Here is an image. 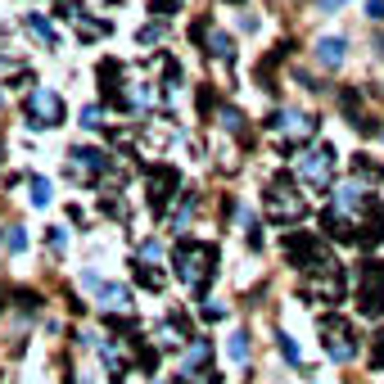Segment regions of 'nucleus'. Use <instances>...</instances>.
<instances>
[{"mask_svg":"<svg viewBox=\"0 0 384 384\" xmlns=\"http://www.w3.org/2000/svg\"><path fill=\"white\" fill-rule=\"evenodd\" d=\"M172 267H177V276L190 285L194 294H208V285H213V276H217V244L177 240V249H172Z\"/></svg>","mask_w":384,"mask_h":384,"instance_id":"nucleus-1","label":"nucleus"},{"mask_svg":"<svg viewBox=\"0 0 384 384\" xmlns=\"http://www.w3.org/2000/svg\"><path fill=\"white\" fill-rule=\"evenodd\" d=\"M263 208H267V221H276V226H294V221L307 217V194H303V185L294 181V172H276V177L267 181Z\"/></svg>","mask_w":384,"mask_h":384,"instance_id":"nucleus-2","label":"nucleus"},{"mask_svg":"<svg viewBox=\"0 0 384 384\" xmlns=\"http://www.w3.org/2000/svg\"><path fill=\"white\" fill-rule=\"evenodd\" d=\"M267 136L280 154H299L307 141H317V118L312 114H290V109H276L267 118Z\"/></svg>","mask_w":384,"mask_h":384,"instance_id":"nucleus-3","label":"nucleus"},{"mask_svg":"<svg viewBox=\"0 0 384 384\" xmlns=\"http://www.w3.org/2000/svg\"><path fill=\"white\" fill-rule=\"evenodd\" d=\"M334 168H339V154H334V145H326V141H317V145H307V150L294 154V181L307 185V190H326L334 181Z\"/></svg>","mask_w":384,"mask_h":384,"instance_id":"nucleus-4","label":"nucleus"},{"mask_svg":"<svg viewBox=\"0 0 384 384\" xmlns=\"http://www.w3.org/2000/svg\"><path fill=\"white\" fill-rule=\"evenodd\" d=\"M285 258L312 276V271H330L334 267V253H330V240H321L317 231H290L285 235Z\"/></svg>","mask_w":384,"mask_h":384,"instance_id":"nucleus-5","label":"nucleus"},{"mask_svg":"<svg viewBox=\"0 0 384 384\" xmlns=\"http://www.w3.org/2000/svg\"><path fill=\"white\" fill-rule=\"evenodd\" d=\"M357 312L371 321L384 317V263L380 258H366L357 267Z\"/></svg>","mask_w":384,"mask_h":384,"instance_id":"nucleus-6","label":"nucleus"},{"mask_svg":"<svg viewBox=\"0 0 384 384\" xmlns=\"http://www.w3.org/2000/svg\"><path fill=\"white\" fill-rule=\"evenodd\" d=\"M23 122H28L32 131H50L64 122V100L50 91V86H36L28 95V104H23Z\"/></svg>","mask_w":384,"mask_h":384,"instance_id":"nucleus-7","label":"nucleus"},{"mask_svg":"<svg viewBox=\"0 0 384 384\" xmlns=\"http://www.w3.org/2000/svg\"><path fill=\"white\" fill-rule=\"evenodd\" d=\"M303 294L312 303H330L339 307L349 299V276H344V267H330V271H312V276H303Z\"/></svg>","mask_w":384,"mask_h":384,"instance_id":"nucleus-8","label":"nucleus"},{"mask_svg":"<svg viewBox=\"0 0 384 384\" xmlns=\"http://www.w3.org/2000/svg\"><path fill=\"white\" fill-rule=\"evenodd\" d=\"M177 194H185L181 190V172L172 168V163H158L150 172V213L154 217H168L172 204H177Z\"/></svg>","mask_w":384,"mask_h":384,"instance_id":"nucleus-9","label":"nucleus"},{"mask_svg":"<svg viewBox=\"0 0 384 384\" xmlns=\"http://www.w3.org/2000/svg\"><path fill=\"white\" fill-rule=\"evenodd\" d=\"M321 344L330 362H353L357 357V334L344 317H321Z\"/></svg>","mask_w":384,"mask_h":384,"instance_id":"nucleus-10","label":"nucleus"},{"mask_svg":"<svg viewBox=\"0 0 384 384\" xmlns=\"http://www.w3.org/2000/svg\"><path fill=\"white\" fill-rule=\"evenodd\" d=\"M68 158H72V172H77V177H86V181H100L104 177V172L109 168H114L118 163V158H109L104 150H95V145H72V150H68Z\"/></svg>","mask_w":384,"mask_h":384,"instance_id":"nucleus-11","label":"nucleus"},{"mask_svg":"<svg viewBox=\"0 0 384 384\" xmlns=\"http://www.w3.org/2000/svg\"><path fill=\"white\" fill-rule=\"evenodd\" d=\"M190 36H194V41H204L213 59H221V64H235V41H231L226 32H217L208 18H199V23H194V28H190Z\"/></svg>","mask_w":384,"mask_h":384,"instance_id":"nucleus-12","label":"nucleus"},{"mask_svg":"<svg viewBox=\"0 0 384 384\" xmlns=\"http://www.w3.org/2000/svg\"><path fill=\"white\" fill-rule=\"evenodd\" d=\"M100 82H104V104L127 109V86H122V64L118 59H104L100 64Z\"/></svg>","mask_w":384,"mask_h":384,"instance_id":"nucleus-13","label":"nucleus"},{"mask_svg":"<svg viewBox=\"0 0 384 384\" xmlns=\"http://www.w3.org/2000/svg\"><path fill=\"white\" fill-rule=\"evenodd\" d=\"M95 303L104 307V312H114V317H127L131 312V290L127 285H100V294H95Z\"/></svg>","mask_w":384,"mask_h":384,"instance_id":"nucleus-14","label":"nucleus"},{"mask_svg":"<svg viewBox=\"0 0 384 384\" xmlns=\"http://www.w3.org/2000/svg\"><path fill=\"white\" fill-rule=\"evenodd\" d=\"M339 109H344V114H349V122H353L357 131H366V136H371V131H380L375 122L366 118V109H362V95H357L353 86H344V91H339Z\"/></svg>","mask_w":384,"mask_h":384,"instance_id":"nucleus-15","label":"nucleus"},{"mask_svg":"<svg viewBox=\"0 0 384 384\" xmlns=\"http://www.w3.org/2000/svg\"><path fill=\"white\" fill-rule=\"evenodd\" d=\"M321 226H326V240H339V244H353L357 240V221L344 217V213H334V208L321 213Z\"/></svg>","mask_w":384,"mask_h":384,"instance_id":"nucleus-16","label":"nucleus"},{"mask_svg":"<svg viewBox=\"0 0 384 384\" xmlns=\"http://www.w3.org/2000/svg\"><path fill=\"white\" fill-rule=\"evenodd\" d=\"M357 244H366V249L384 244V204H371V213L362 217V226H357Z\"/></svg>","mask_w":384,"mask_h":384,"instance_id":"nucleus-17","label":"nucleus"},{"mask_svg":"<svg viewBox=\"0 0 384 384\" xmlns=\"http://www.w3.org/2000/svg\"><path fill=\"white\" fill-rule=\"evenodd\" d=\"M344 55H349V41H344V36H321L317 41V64L321 68H339Z\"/></svg>","mask_w":384,"mask_h":384,"instance_id":"nucleus-18","label":"nucleus"},{"mask_svg":"<svg viewBox=\"0 0 384 384\" xmlns=\"http://www.w3.org/2000/svg\"><path fill=\"white\" fill-rule=\"evenodd\" d=\"M23 28H28V32H32L41 45H50V50L59 45V28H55L50 18H41V14H23Z\"/></svg>","mask_w":384,"mask_h":384,"instance_id":"nucleus-19","label":"nucleus"},{"mask_svg":"<svg viewBox=\"0 0 384 384\" xmlns=\"http://www.w3.org/2000/svg\"><path fill=\"white\" fill-rule=\"evenodd\" d=\"M208 362H213V344H208V339H194L190 349H185V375H194V371H213Z\"/></svg>","mask_w":384,"mask_h":384,"instance_id":"nucleus-20","label":"nucleus"},{"mask_svg":"<svg viewBox=\"0 0 384 384\" xmlns=\"http://www.w3.org/2000/svg\"><path fill=\"white\" fill-rule=\"evenodd\" d=\"M181 339H185V321H181V317H163L154 344H158V349H181Z\"/></svg>","mask_w":384,"mask_h":384,"instance_id":"nucleus-21","label":"nucleus"},{"mask_svg":"<svg viewBox=\"0 0 384 384\" xmlns=\"http://www.w3.org/2000/svg\"><path fill=\"white\" fill-rule=\"evenodd\" d=\"M131 276H136V285H141V290L163 294V271H154L150 263H145V258H136V263H131Z\"/></svg>","mask_w":384,"mask_h":384,"instance_id":"nucleus-22","label":"nucleus"},{"mask_svg":"<svg viewBox=\"0 0 384 384\" xmlns=\"http://www.w3.org/2000/svg\"><path fill=\"white\" fill-rule=\"evenodd\" d=\"M353 172H357V181H380L384 177V168L380 163H371V154H353Z\"/></svg>","mask_w":384,"mask_h":384,"instance_id":"nucleus-23","label":"nucleus"},{"mask_svg":"<svg viewBox=\"0 0 384 384\" xmlns=\"http://www.w3.org/2000/svg\"><path fill=\"white\" fill-rule=\"evenodd\" d=\"M194 208H199V194H181L177 213H172V231H185V221L194 217Z\"/></svg>","mask_w":384,"mask_h":384,"instance_id":"nucleus-24","label":"nucleus"},{"mask_svg":"<svg viewBox=\"0 0 384 384\" xmlns=\"http://www.w3.org/2000/svg\"><path fill=\"white\" fill-rule=\"evenodd\" d=\"M0 244H5L9 253H23V249H28V231H23V226H5V231H0Z\"/></svg>","mask_w":384,"mask_h":384,"instance_id":"nucleus-25","label":"nucleus"},{"mask_svg":"<svg viewBox=\"0 0 384 384\" xmlns=\"http://www.w3.org/2000/svg\"><path fill=\"white\" fill-rule=\"evenodd\" d=\"M231 362H249V334H244V330H235L231 334Z\"/></svg>","mask_w":384,"mask_h":384,"instance_id":"nucleus-26","label":"nucleus"},{"mask_svg":"<svg viewBox=\"0 0 384 384\" xmlns=\"http://www.w3.org/2000/svg\"><path fill=\"white\" fill-rule=\"evenodd\" d=\"M217 118H221V127H226L231 136H244V118H240V109H235V104H226Z\"/></svg>","mask_w":384,"mask_h":384,"instance_id":"nucleus-27","label":"nucleus"},{"mask_svg":"<svg viewBox=\"0 0 384 384\" xmlns=\"http://www.w3.org/2000/svg\"><path fill=\"white\" fill-rule=\"evenodd\" d=\"M82 127L86 131H100L104 127V104H86L82 109Z\"/></svg>","mask_w":384,"mask_h":384,"instance_id":"nucleus-28","label":"nucleus"},{"mask_svg":"<svg viewBox=\"0 0 384 384\" xmlns=\"http://www.w3.org/2000/svg\"><path fill=\"white\" fill-rule=\"evenodd\" d=\"M28 190H32V204H36V208L50 204V181H45V177H32V181H28Z\"/></svg>","mask_w":384,"mask_h":384,"instance_id":"nucleus-29","label":"nucleus"},{"mask_svg":"<svg viewBox=\"0 0 384 384\" xmlns=\"http://www.w3.org/2000/svg\"><path fill=\"white\" fill-rule=\"evenodd\" d=\"M77 36H82V41H100V36H109V23H91V18H82V23H77Z\"/></svg>","mask_w":384,"mask_h":384,"instance_id":"nucleus-30","label":"nucleus"},{"mask_svg":"<svg viewBox=\"0 0 384 384\" xmlns=\"http://www.w3.org/2000/svg\"><path fill=\"white\" fill-rule=\"evenodd\" d=\"M276 344H280V353H285V362H290V366H303V357H299V349H294V339H290V334H276Z\"/></svg>","mask_w":384,"mask_h":384,"instance_id":"nucleus-31","label":"nucleus"},{"mask_svg":"<svg viewBox=\"0 0 384 384\" xmlns=\"http://www.w3.org/2000/svg\"><path fill=\"white\" fill-rule=\"evenodd\" d=\"M177 9H181V0H150V14L154 18H172Z\"/></svg>","mask_w":384,"mask_h":384,"instance_id":"nucleus-32","label":"nucleus"},{"mask_svg":"<svg viewBox=\"0 0 384 384\" xmlns=\"http://www.w3.org/2000/svg\"><path fill=\"white\" fill-rule=\"evenodd\" d=\"M59 18H68V23H82L86 14H82V5H77V0H59Z\"/></svg>","mask_w":384,"mask_h":384,"instance_id":"nucleus-33","label":"nucleus"},{"mask_svg":"<svg viewBox=\"0 0 384 384\" xmlns=\"http://www.w3.org/2000/svg\"><path fill=\"white\" fill-rule=\"evenodd\" d=\"M141 258H145V263H163V244H158V240H145V244H141Z\"/></svg>","mask_w":384,"mask_h":384,"instance_id":"nucleus-34","label":"nucleus"},{"mask_svg":"<svg viewBox=\"0 0 384 384\" xmlns=\"http://www.w3.org/2000/svg\"><path fill=\"white\" fill-rule=\"evenodd\" d=\"M163 41V23H150V28H141V45H154Z\"/></svg>","mask_w":384,"mask_h":384,"instance_id":"nucleus-35","label":"nucleus"},{"mask_svg":"<svg viewBox=\"0 0 384 384\" xmlns=\"http://www.w3.org/2000/svg\"><path fill=\"white\" fill-rule=\"evenodd\" d=\"M45 244H50L55 253H64V244H68V240H64V231H59V226H50V231H45Z\"/></svg>","mask_w":384,"mask_h":384,"instance_id":"nucleus-36","label":"nucleus"},{"mask_svg":"<svg viewBox=\"0 0 384 384\" xmlns=\"http://www.w3.org/2000/svg\"><path fill=\"white\" fill-rule=\"evenodd\" d=\"M199 312H204L208 321H221V317H226V307H221V303H213V299H204V307H199Z\"/></svg>","mask_w":384,"mask_h":384,"instance_id":"nucleus-37","label":"nucleus"},{"mask_svg":"<svg viewBox=\"0 0 384 384\" xmlns=\"http://www.w3.org/2000/svg\"><path fill=\"white\" fill-rule=\"evenodd\" d=\"M366 14L371 23H384V0H366Z\"/></svg>","mask_w":384,"mask_h":384,"instance_id":"nucleus-38","label":"nucleus"},{"mask_svg":"<svg viewBox=\"0 0 384 384\" xmlns=\"http://www.w3.org/2000/svg\"><path fill=\"white\" fill-rule=\"evenodd\" d=\"M371 362H375V366H384V330L375 334V349H371Z\"/></svg>","mask_w":384,"mask_h":384,"instance_id":"nucleus-39","label":"nucleus"},{"mask_svg":"<svg viewBox=\"0 0 384 384\" xmlns=\"http://www.w3.org/2000/svg\"><path fill=\"white\" fill-rule=\"evenodd\" d=\"M82 285H86V290H91V294H100V285H104V280L95 276V271H82Z\"/></svg>","mask_w":384,"mask_h":384,"instance_id":"nucleus-40","label":"nucleus"},{"mask_svg":"<svg viewBox=\"0 0 384 384\" xmlns=\"http://www.w3.org/2000/svg\"><path fill=\"white\" fill-rule=\"evenodd\" d=\"M199 109H204V114H213V91H208V86L199 91Z\"/></svg>","mask_w":384,"mask_h":384,"instance_id":"nucleus-41","label":"nucleus"},{"mask_svg":"<svg viewBox=\"0 0 384 384\" xmlns=\"http://www.w3.org/2000/svg\"><path fill=\"white\" fill-rule=\"evenodd\" d=\"M349 0H321V14H334V9H344Z\"/></svg>","mask_w":384,"mask_h":384,"instance_id":"nucleus-42","label":"nucleus"},{"mask_svg":"<svg viewBox=\"0 0 384 384\" xmlns=\"http://www.w3.org/2000/svg\"><path fill=\"white\" fill-rule=\"evenodd\" d=\"M375 50H380V59H384V36H375Z\"/></svg>","mask_w":384,"mask_h":384,"instance_id":"nucleus-43","label":"nucleus"},{"mask_svg":"<svg viewBox=\"0 0 384 384\" xmlns=\"http://www.w3.org/2000/svg\"><path fill=\"white\" fill-rule=\"evenodd\" d=\"M150 384H172V380H150Z\"/></svg>","mask_w":384,"mask_h":384,"instance_id":"nucleus-44","label":"nucleus"},{"mask_svg":"<svg viewBox=\"0 0 384 384\" xmlns=\"http://www.w3.org/2000/svg\"><path fill=\"white\" fill-rule=\"evenodd\" d=\"M104 5H118V0H104Z\"/></svg>","mask_w":384,"mask_h":384,"instance_id":"nucleus-45","label":"nucleus"},{"mask_svg":"<svg viewBox=\"0 0 384 384\" xmlns=\"http://www.w3.org/2000/svg\"><path fill=\"white\" fill-rule=\"evenodd\" d=\"M380 141H384V127H380Z\"/></svg>","mask_w":384,"mask_h":384,"instance_id":"nucleus-46","label":"nucleus"},{"mask_svg":"<svg viewBox=\"0 0 384 384\" xmlns=\"http://www.w3.org/2000/svg\"><path fill=\"white\" fill-rule=\"evenodd\" d=\"M0 104H5V100H0Z\"/></svg>","mask_w":384,"mask_h":384,"instance_id":"nucleus-47","label":"nucleus"}]
</instances>
